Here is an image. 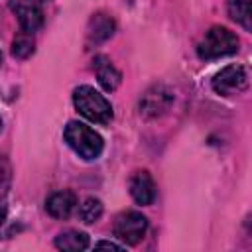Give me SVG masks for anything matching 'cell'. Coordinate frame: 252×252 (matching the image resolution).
<instances>
[{
    "mask_svg": "<svg viewBox=\"0 0 252 252\" xmlns=\"http://www.w3.org/2000/svg\"><path fill=\"white\" fill-rule=\"evenodd\" d=\"M73 104L87 120H91L94 124H108L112 120L110 102L89 85L77 87L73 91Z\"/></svg>",
    "mask_w": 252,
    "mask_h": 252,
    "instance_id": "obj_1",
    "label": "cell"
},
{
    "mask_svg": "<svg viewBox=\"0 0 252 252\" xmlns=\"http://www.w3.org/2000/svg\"><path fill=\"white\" fill-rule=\"evenodd\" d=\"M65 142L71 146V150L75 154H79L83 159H96L102 152V138L100 134H96L91 126L83 124V122H69L65 126Z\"/></svg>",
    "mask_w": 252,
    "mask_h": 252,
    "instance_id": "obj_2",
    "label": "cell"
},
{
    "mask_svg": "<svg viewBox=\"0 0 252 252\" xmlns=\"http://www.w3.org/2000/svg\"><path fill=\"white\" fill-rule=\"evenodd\" d=\"M238 51V37L220 26L211 28L203 39L197 45V55L201 59H219V57H226Z\"/></svg>",
    "mask_w": 252,
    "mask_h": 252,
    "instance_id": "obj_3",
    "label": "cell"
},
{
    "mask_svg": "<svg viewBox=\"0 0 252 252\" xmlns=\"http://www.w3.org/2000/svg\"><path fill=\"white\" fill-rule=\"evenodd\" d=\"M148 228V219L138 211H128L116 217L114 220V236L124 244H138Z\"/></svg>",
    "mask_w": 252,
    "mask_h": 252,
    "instance_id": "obj_4",
    "label": "cell"
},
{
    "mask_svg": "<svg viewBox=\"0 0 252 252\" xmlns=\"http://www.w3.org/2000/svg\"><path fill=\"white\" fill-rule=\"evenodd\" d=\"M246 87H248V73L242 65H228V67L220 69L213 79L215 93H219L222 96L238 94Z\"/></svg>",
    "mask_w": 252,
    "mask_h": 252,
    "instance_id": "obj_5",
    "label": "cell"
},
{
    "mask_svg": "<svg viewBox=\"0 0 252 252\" xmlns=\"http://www.w3.org/2000/svg\"><path fill=\"white\" fill-rule=\"evenodd\" d=\"M10 8L16 14L24 32L33 33L43 24V12L39 0H10Z\"/></svg>",
    "mask_w": 252,
    "mask_h": 252,
    "instance_id": "obj_6",
    "label": "cell"
},
{
    "mask_svg": "<svg viewBox=\"0 0 252 252\" xmlns=\"http://www.w3.org/2000/svg\"><path fill=\"white\" fill-rule=\"evenodd\" d=\"M171 102H173V94H171L165 87L156 85V87L148 89V91L144 93V96L140 98V112H142L144 116L154 118V116L163 114V112L169 108Z\"/></svg>",
    "mask_w": 252,
    "mask_h": 252,
    "instance_id": "obj_7",
    "label": "cell"
},
{
    "mask_svg": "<svg viewBox=\"0 0 252 252\" xmlns=\"http://www.w3.org/2000/svg\"><path fill=\"white\" fill-rule=\"evenodd\" d=\"M130 195L138 205H152L156 199V183L148 171H136L130 177Z\"/></svg>",
    "mask_w": 252,
    "mask_h": 252,
    "instance_id": "obj_8",
    "label": "cell"
},
{
    "mask_svg": "<svg viewBox=\"0 0 252 252\" xmlns=\"http://www.w3.org/2000/svg\"><path fill=\"white\" fill-rule=\"evenodd\" d=\"M112 33H114V20L108 14L98 12L89 20V26H87V41L89 43H94V45L102 43Z\"/></svg>",
    "mask_w": 252,
    "mask_h": 252,
    "instance_id": "obj_9",
    "label": "cell"
},
{
    "mask_svg": "<svg viewBox=\"0 0 252 252\" xmlns=\"http://www.w3.org/2000/svg\"><path fill=\"white\" fill-rule=\"evenodd\" d=\"M77 205V197L73 191H57L45 201V209L53 219H67Z\"/></svg>",
    "mask_w": 252,
    "mask_h": 252,
    "instance_id": "obj_10",
    "label": "cell"
},
{
    "mask_svg": "<svg viewBox=\"0 0 252 252\" xmlns=\"http://www.w3.org/2000/svg\"><path fill=\"white\" fill-rule=\"evenodd\" d=\"M93 63H94L93 67H94V73H96V79H98L100 87H102L104 91H114V89L120 85V81H122L120 71H118L104 55L94 57Z\"/></svg>",
    "mask_w": 252,
    "mask_h": 252,
    "instance_id": "obj_11",
    "label": "cell"
},
{
    "mask_svg": "<svg viewBox=\"0 0 252 252\" xmlns=\"http://www.w3.org/2000/svg\"><path fill=\"white\" fill-rule=\"evenodd\" d=\"M228 16L244 30H252V0H226Z\"/></svg>",
    "mask_w": 252,
    "mask_h": 252,
    "instance_id": "obj_12",
    "label": "cell"
},
{
    "mask_svg": "<svg viewBox=\"0 0 252 252\" xmlns=\"http://www.w3.org/2000/svg\"><path fill=\"white\" fill-rule=\"evenodd\" d=\"M55 246L67 252H79L89 246V236L79 230H65L55 238Z\"/></svg>",
    "mask_w": 252,
    "mask_h": 252,
    "instance_id": "obj_13",
    "label": "cell"
},
{
    "mask_svg": "<svg viewBox=\"0 0 252 252\" xmlns=\"http://www.w3.org/2000/svg\"><path fill=\"white\" fill-rule=\"evenodd\" d=\"M100 215H102V203H100L98 199H94V197L85 199V201L81 203V207H79V219H81L85 224L96 222V220L100 219Z\"/></svg>",
    "mask_w": 252,
    "mask_h": 252,
    "instance_id": "obj_14",
    "label": "cell"
},
{
    "mask_svg": "<svg viewBox=\"0 0 252 252\" xmlns=\"http://www.w3.org/2000/svg\"><path fill=\"white\" fill-rule=\"evenodd\" d=\"M33 45H35L33 35L30 32H20L12 41V53L18 59H26L33 53Z\"/></svg>",
    "mask_w": 252,
    "mask_h": 252,
    "instance_id": "obj_15",
    "label": "cell"
},
{
    "mask_svg": "<svg viewBox=\"0 0 252 252\" xmlns=\"http://www.w3.org/2000/svg\"><path fill=\"white\" fill-rule=\"evenodd\" d=\"M8 179H10V169H8L6 159L0 156V191L8 185Z\"/></svg>",
    "mask_w": 252,
    "mask_h": 252,
    "instance_id": "obj_16",
    "label": "cell"
},
{
    "mask_svg": "<svg viewBox=\"0 0 252 252\" xmlns=\"http://www.w3.org/2000/svg\"><path fill=\"white\" fill-rule=\"evenodd\" d=\"M94 248H110V250H122V244H116V242H106V240H102V242H96V244H94Z\"/></svg>",
    "mask_w": 252,
    "mask_h": 252,
    "instance_id": "obj_17",
    "label": "cell"
},
{
    "mask_svg": "<svg viewBox=\"0 0 252 252\" xmlns=\"http://www.w3.org/2000/svg\"><path fill=\"white\" fill-rule=\"evenodd\" d=\"M4 219H6V211H4V209H0V224L4 222Z\"/></svg>",
    "mask_w": 252,
    "mask_h": 252,
    "instance_id": "obj_18",
    "label": "cell"
},
{
    "mask_svg": "<svg viewBox=\"0 0 252 252\" xmlns=\"http://www.w3.org/2000/svg\"><path fill=\"white\" fill-rule=\"evenodd\" d=\"M0 128H2V118H0Z\"/></svg>",
    "mask_w": 252,
    "mask_h": 252,
    "instance_id": "obj_19",
    "label": "cell"
},
{
    "mask_svg": "<svg viewBox=\"0 0 252 252\" xmlns=\"http://www.w3.org/2000/svg\"><path fill=\"white\" fill-rule=\"evenodd\" d=\"M0 61H2V53H0Z\"/></svg>",
    "mask_w": 252,
    "mask_h": 252,
    "instance_id": "obj_20",
    "label": "cell"
},
{
    "mask_svg": "<svg viewBox=\"0 0 252 252\" xmlns=\"http://www.w3.org/2000/svg\"><path fill=\"white\" fill-rule=\"evenodd\" d=\"M43 2H45V0H43Z\"/></svg>",
    "mask_w": 252,
    "mask_h": 252,
    "instance_id": "obj_21",
    "label": "cell"
}]
</instances>
